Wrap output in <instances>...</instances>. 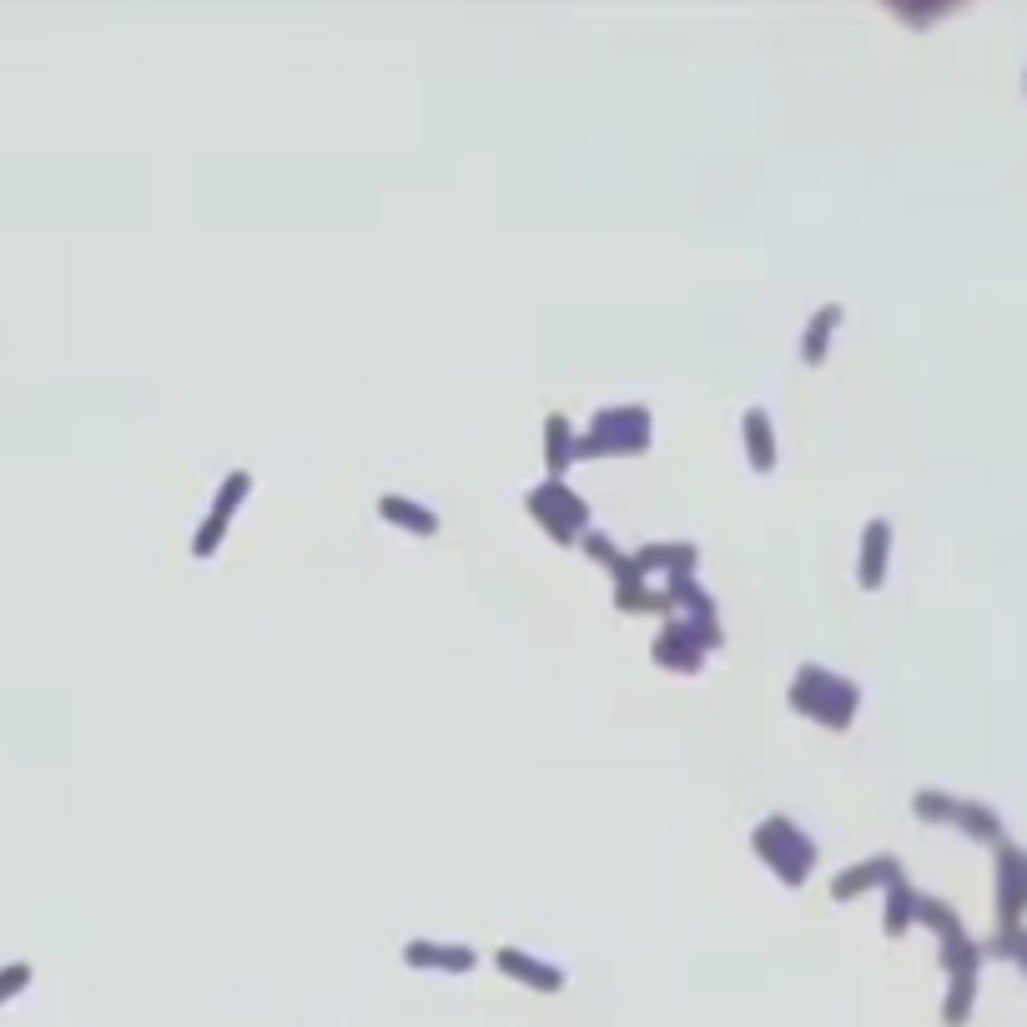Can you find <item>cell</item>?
Here are the masks:
<instances>
[{"instance_id": "1", "label": "cell", "mask_w": 1027, "mask_h": 1027, "mask_svg": "<svg viewBox=\"0 0 1027 1027\" xmlns=\"http://www.w3.org/2000/svg\"><path fill=\"white\" fill-rule=\"evenodd\" d=\"M499 967H504V972H520L524 982H529V988H539V992H560L564 988L560 972H549V967L529 963V957H514V952H504V957H499Z\"/></svg>"}]
</instances>
